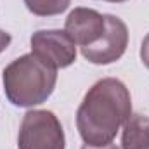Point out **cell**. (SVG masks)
<instances>
[{
	"instance_id": "cell-1",
	"label": "cell",
	"mask_w": 149,
	"mask_h": 149,
	"mask_svg": "<svg viewBox=\"0 0 149 149\" xmlns=\"http://www.w3.org/2000/svg\"><path fill=\"white\" fill-rule=\"evenodd\" d=\"M132 114V99L127 85L118 78H102L85 94L78 111L76 128L88 146L111 144Z\"/></svg>"
},
{
	"instance_id": "cell-2",
	"label": "cell",
	"mask_w": 149,
	"mask_h": 149,
	"mask_svg": "<svg viewBox=\"0 0 149 149\" xmlns=\"http://www.w3.org/2000/svg\"><path fill=\"white\" fill-rule=\"evenodd\" d=\"M2 81L10 104L17 108H33L43 104L52 95L57 83V70L30 52L5 66Z\"/></svg>"
},
{
	"instance_id": "cell-3",
	"label": "cell",
	"mask_w": 149,
	"mask_h": 149,
	"mask_svg": "<svg viewBox=\"0 0 149 149\" xmlns=\"http://www.w3.org/2000/svg\"><path fill=\"white\" fill-rule=\"evenodd\" d=\"M66 137L59 118L47 109H33L23 116L17 149H64Z\"/></svg>"
},
{
	"instance_id": "cell-4",
	"label": "cell",
	"mask_w": 149,
	"mask_h": 149,
	"mask_svg": "<svg viewBox=\"0 0 149 149\" xmlns=\"http://www.w3.org/2000/svg\"><path fill=\"white\" fill-rule=\"evenodd\" d=\"M31 54L45 64L63 70L76 61V43L66 31L61 30H38L31 35Z\"/></svg>"
},
{
	"instance_id": "cell-5",
	"label": "cell",
	"mask_w": 149,
	"mask_h": 149,
	"mask_svg": "<svg viewBox=\"0 0 149 149\" xmlns=\"http://www.w3.org/2000/svg\"><path fill=\"white\" fill-rule=\"evenodd\" d=\"M128 28L127 24L113 16L106 14V33L97 43L81 49V56L92 64H111L116 63L127 50Z\"/></svg>"
},
{
	"instance_id": "cell-6",
	"label": "cell",
	"mask_w": 149,
	"mask_h": 149,
	"mask_svg": "<svg viewBox=\"0 0 149 149\" xmlns=\"http://www.w3.org/2000/svg\"><path fill=\"white\" fill-rule=\"evenodd\" d=\"M64 31L81 49L90 47L106 33V14L87 7H76L66 17Z\"/></svg>"
},
{
	"instance_id": "cell-7",
	"label": "cell",
	"mask_w": 149,
	"mask_h": 149,
	"mask_svg": "<svg viewBox=\"0 0 149 149\" xmlns=\"http://www.w3.org/2000/svg\"><path fill=\"white\" fill-rule=\"evenodd\" d=\"M123 149H149V118L144 114H130L123 125Z\"/></svg>"
},
{
	"instance_id": "cell-8",
	"label": "cell",
	"mask_w": 149,
	"mask_h": 149,
	"mask_svg": "<svg viewBox=\"0 0 149 149\" xmlns=\"http://www.w3.org/2000/svg\"><path fill=\"white\" fill-rule=\"evenodd\" d=\"M71 0H24L26 9L40 17L57 16L70 7Z\"/></svg>"
},
{
	"instance_id": "cell-9",
	"label": "cell",
	"mask_w": 149,
	"mask_h": 149,
	"mask_svg": "<svg viewBox=\"0 0 149 149\" xmlns=\"http://www.w3.org/2000/svg\"><path fill=\"white\" fill-rule=\"evenodd\" d=\"M141 61L144 63V66L149 70V33L144 37L142 45H141Z\"/></svg>"
},
{
	"instance_id": "cell-10",
	"label": "cell",
	"mask_w": 149,
	"mask_h": 149,
	"mask_svg": "<svg viewBox=\"0 0 149 149\" xmlns=\"http://www.w3.org/2000/svg\"><path fill=\"white\" fill-rule=\"evenodd\" d=\"M10 40H12V37H10V33H7V31H3V30H0V54L10 45Z\"/></svg>"
},
{
	"instance_id": "cell-11",
	"label": "cell",
	"mask_w": 149,
	"mask_h": 149,
	"mask_svg": "<svg viewBox=\"0 0 149 149\" xmlns=\"http://www.w3.org/2000/svg\"><path fill=\"white\" fill-rule=\"evenodd\" d=\"M81 149H120V148L111 142V144H106V146H88V144H85Z\"/></svg>"
},
{
	"instance_id": "cell-12",
	"label": "cell",
	"mask_w": 149,
	"mask_h": 149,
	"mask_svg": "<svg viewBox=\"0 0 149 149\" xmlns=\"http://www.w3.org/2000/svg\"><path fill=\"white\" fill-rule=\"evenodd\" d=\"M104 2H111V3H121V2H127V0H104Z\"/></svg>"
}]
</instances>
